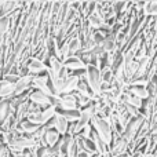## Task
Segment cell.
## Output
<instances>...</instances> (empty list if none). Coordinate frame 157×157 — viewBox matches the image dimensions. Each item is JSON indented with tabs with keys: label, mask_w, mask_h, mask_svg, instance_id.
<instances>
[{
	"label": "cell",
	"mask_w": 157,
	"mask_h": 157,
	"mask_svg": "<svg viewBox=\"0 0 157 157\" xmlns=\"http://www.w3.org/2000/svg\"><path fill=\"white\" fill-rule=\"evenodd\" d=\"M28 101L33 105L39 106L40 109H44V108H48L51 106V102H50V97L43 92L37 91V90H30L29 92V97H28Z\"/></svg>",
	"instance_id": "1"
},
{
	"label": "cell",
	"mask_w": 157,
	"mask_h": 157,
	"mask_svg": "<svg viewBox=\"0 0 157 157\" xmlns=\"http://www.w3.org/2000/svg\"><path fill=\"white\" fill-rule=\"evenodd\" d=\"M26 72L28 75H32V76H37V75H41L44 72H47V65L44 62H41L40 59L35 57H29V59L26 61Z\"/></svg>",
	"instance_id": "2"
},
{
	"label": "cell",
	"mask_w": 157,
	"mask_h": 157,
	"mask_svg": "<svg viewBox=\"0 0 157 157\" xmlns=\"http://www.w3.org/2000/svg\"><path fill=\"white\" fill-rule=\"evenodd\" d=\"M55 109H61V110H77V99L75 94H65L59 95V103Z\"/></svg>",
	"instance_id": "3"
},
{
	"label": "cell",
	"mask_w": 157,
	"mask_h": 157,
	"mask_svg": "<svg viewBox=\"0 0 157 157\" xmlns=\"http://www.w3.org/2000/svg\"><path fill=\"white\" fill-rule=\"evenodd\" d=\"M62 66L66 69V71L72 72V73H75L76 71H86V68H87V66L83 63V61H81L77 55L66 58V59L62 62Z\"/></svg>",
	"instance_id": "4"
},
{
	"label": "cell",
	"mask_w": 157,
	"mask_h": 157,
	"mask_svg": "<svg viewBox=\"0 0 157 157\" xmlns=\"http://www.w3.org/2000/svg\"><path fill=\"white\" fill-rule=\"evenodd\" d=\"M78 80H80V78H78V75H75V73L71 75V76L62 83V86H61V88H59V94L58 95H65V94H72V92H75Z\"/></svg>",
	"instance_id": "5"
},
{
	"label": "cell",
	"mask_w": 157,
	"mask_h": 157,
	"mask_svg": "<svg viewBox=\"0 0 157 157\" xmlns=\"http://www.w3.org/2000/svg\"><path fill=\"white\" fill-rule=\"evenodd\" d=\"M52 124H54V130L59 134L61 136H65L66 132H68V127H69V123L63 119L61 114L55 113V116L52 117Z\"/></svg>",
	"instance_id": "6"
},
{
	"label": "cell",
	"mask_w": 157,
	"mask_h": 157,
	"mask_svg": "<svg viewBox=\"0 0 157 157\" xmlns=\"http://www.w3.org/2000/svg\"><path fill=\"white\" fill-rule=\"evenodd\" d=\"M59 139H61V135L55 130H47L43 136V144H44V146L52 149L59 142Z\"/></svg>",
	"instance_id": "7"
},
{
	"label": "cell",
	"mask_w": 157,
	"mask_h": 157,
	"mask_svg": "<svg viewBox=\"0 0 157 157\" xmlns=\"http://www.w3.org/2000/svg\"><path fill=\"white\" fill-rule=\"evenodd\" d=\"M86 21L88 22V25H90V26H91L94 30L101 29V28H103V25H105V21H103V18L99 15V13H98L97 10L92 11V13L86 18Z\"/></svg>",
	"instance_id": "8"
},
{
	"label": "cell",
	"mask_w": 157,
	"mask_h": 157,
	"mask_svg": "<svg viewBox=\"0 0 157 157\" xmlns=\"http://www.w3.org/2000/svg\"><path fill=\"white\" fill-rule=\"evenodd\" d=\"M15 84L8 83L6 80H0V98L2 99H10L14 94Z\"/></svg>",
	"instance_id": "9"
},
{
	"label": "cell",
	"mask_w": 157,
	"mask_h": 157,
	"mask_svg": "<svg viewBox=\"0 0 157 157\" xmlns=\"http://www.w3.org/2000/svg\"><path fill=\"white\" fill-rule=\"evenodd\" d=\"M125 91L128 94H131L132 97L138 98V99L144 101V99H147L149 98V92H147L146 87H138V86H128Z\"/></svg>",
	"instance_id": "10"
},
{
	"label": "cell",
	"mask_w": 157,
	"mask_h": 157,
	"mask_svg": "<svg viewBox=\"0 0 157 157\" xmlns=\"http://www.w3.org/2000/svg\"><path fill=\"white\" fill-rule=\"evenodd\" d=\"M142 14H144L145 17H153V18H157V2L144 3Z\"/></svg>",
	"instance_id": "11"
},
{
	"label": "cell",
	"mask_w": 157,
	"mask_h": 157,
	"mask_svg": "<svg viewBox=\"0 0 157 157\" xmlns=\"http://www.w3.org/2000/svg\"><path fill=\"white\" fill-rule=\"evenodd\" d=\"M119 157H128V153H127V155H123V156H119Z\"/></svg>",
	"instance_id": "12"
}]
</instances>
